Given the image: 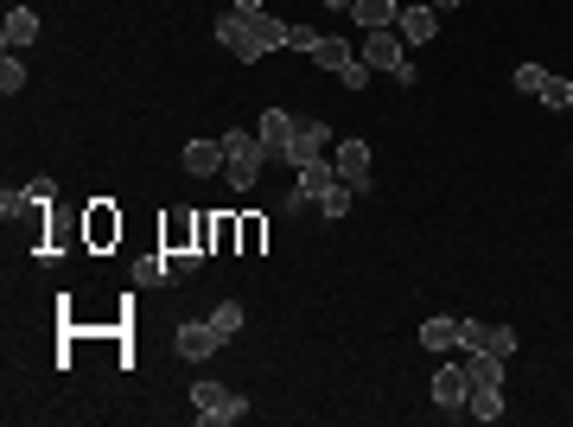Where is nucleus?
<instances>
[{
    "label": "nucleus",
    "instance_id": "f8f14e48",
    "mask_svg": "<svg viewBox=\"0 0 573 427\" xmlns=\"http://www.w3.org/2000/svg\"><path fill=\"white\" fill-rule=\"evenodd\" d=\"M32 39H39V13L26 7V0H13V13H7V26H0V45L7 51H26Z\"/></svg>",
    "mask_w": 573,
    "mask_h": 427
},
{
    "label": "nucleus",
    "instance_id": "2f4dec72",
    "mask_svg": "<svg viewBox=\"0 0 573 427\" xmlns=\"http://www.w3.org/2000/svg\"><path fill=\"white\" fill-rule=\"evenodd\" d=\"M26 7H32V0H26Z\"/></svg>",
    "mask_w": 573,
    "mask_h": 427
},
{
    "label": "nucleus",
    "instance_id": "0eeeda50",
    "mask_svg": "<svg viewBox=\"0 0 573 427\" xmlns=\"http://www.w3.org/2000/svg\"><path fill=\"white\" fill-rule=\"evenodd\" d=\"M465 396H472V377H465V364H440V370H433V402H440V408L465 415Z\"/></svg>",
    "mask_w": 573,
    "mask_h": 427
},
{
    "label": "nucleus",
    "instance_id": "ddd939ff",
    "mask_svg": "<svg viewBox=\"0 0 573 427\" xmlns=\"http://www.w3.org/2000/svg\"><path fill=\"white\" fill-rule=\"evenodd\" d=\"M421 351H459V319L453 313L421 319Z\"/></svg>",
    "mask_w": 573,
    "mask_h": 427
},
{
    "label": "nucleus",
    "instance_id": "1a4fd4ad",
    "mask_svg": "<svg viewBox=\"0 0 573 427\" xmlns=\"http://www.w3.org/2000/svg\"><path fill=\"white\" fill-rule=\"evenodd\" d=\"M293 128H300V115H287V109H262V122H255V134H262V147L274 153V160H287Z\"/></svg>",
    "mask_w": 573,
    "mask_h": 427
},
{
    "label": "nucleus",
    "instance_id": "4468645a",
    "mask_svg": "<svg viewBox=\"0 0 573 427\" xmlns=\"http://www.w3.org/2000/svg\"><path fill=\"white\" fill-rule=\"evenodd\" d=\"M465 415H472V421H503V383H472Z\"/></svg>",
    "mask_w": 573,
    "mask_h": 427
},
{
    "label": "nucleus",
    "instance_id": "f03ea898",
    "mask_svg": "<svg viewBox=\"0 0 573 427\" xmlns=\"http://www.w3.org/2000/svg\"><path fill=\"white\" fill-rule=\"evenodd\" d=\"M268 160H274V153L262 147V134H255V128H230V134H223V179H230V192H249V185L262 179Z\"/></svg>",
    "mask_w": 573,
    "mask_h": 427
},
{
    "label": "nucleus",
    "instance_id": "7ed1b4c3",
    "mask_svg": "<svg viewBox=\"0 0 573 427\" xmlns=\"http://www.w3.org/2000/svg\"><path fill=\"white\" fill-rule=\"evenodd\" d=\"M357 58L370 64V71L395 77V83H402V90H408L414 77H421V71H414V58H408V39H402V32H395V26H376V32H363V51H357Z\"/></svg>",
    "mask_w": 573,
    "mask_h": 427
},
{
    "label": "nucleus",
    "instance_id": "c756f323",
    "mask_svg": "<svg viewBox=\"0 0 573 427\" xmlns=\"http://www.w3.org/2000/svg\"><path fill=\"white\" fill-rule=\"evenodd\" d=\"M453 7H465V0H433V13H453Z\"/></svg>",
    "mask_w": 573,
    "mask_h": 427
},
{
    "label": "nucleus",
    "instance_id": "f257e3e1",
    "mask_svg": "<svg viewBox=\"0 0 573 427\" xmlns=\"http://www.w3.org/2000/svg\"><path fill=\"white\" fill-rule=\"evenodd\" d=\"M287 32H293V20H274V13H236V7L217 13V45L230 51V58H242V64H255V58H268V51H281Z\"/></svg>",
    "mask_w": 573,
    "mask_h": 427
},
{
    "label": "nucleus",
    "instance_id": "aec40b11",
    "mask_svg": "<svg viewBox=\"0 0 573 427\" xmlns=\"http://www.w3.org/2000/svg\"><path fill=\"white\" fill-rule=\"evenodd\" d=\"M351 198H357V192H351L344 179L325 185V192H319V217H332V224H338V217H351Z\"/></svg>",
    "mask_w": 573,
    "mask_h": 427
},
{
    "label": "nucleus",
    "instance_id": "bb28decb",
    "mask_svg": "<svg viewBox=\"0 0 573 427\" xmlns=\"http://www.w3.org/2000/svg\"><path fill=\"white\" fill-rule=\"evenodd\" d=\"M484 332H491V326H484V319H459V351L484 345Z\"/></svg>",
    "mask_w": 573,
    "mask_h": 427
},
{
    "label": "nucleus",
    "instance_id": "a878e982",
    "mask_svg": "<svg viewBox=\"0 0 573 427\" xmlns=\"http://www.w3.org/2000/svg\"><path fill=\"white\" fill-rule=\"evenodd\" d=\"M542 83H548V71H542V64H516V90H523V96H535Z\"/></svg>",
    "mask_w": 573,
    "mask_h": 427
},
{
    "label": "nucleus",
    "instance_id": "dca6fc26",
    "mask_svg": "<svg viewBox=\"0 0 573 427\" xmlns=\"http://www.w3.org/2000/svg\"><path fill=\"white\" fill-rule=\"evenodd\" d=\"M172 281H185V275L166 255H141V262H134V287H172Z\"/></svg>",
    "mask_w": 573,
    "mask_h": 427
},
{
    "label": "nucleus",
    "instance_id": "a211bd4d",
    "mask_svg": "<svg viewBox=\"0 0 573 427\" xmlns=\"http://www.w3.org/2000/svg\"><path fill=\"white\" fill-rule=\"evenodd\" d=\"M395 13H402V0H357L351 20H357L363 32H376V26H395Z\"/></svg>",
    "mask_w": 573,
    "mask_h": 427
},
{
    "label": "nucleus",
    "instance_id": "f3484780",
    "mask_svg": "<svg viewBox=\"0 0 573 427\" xmlns=\"http://www.w3.org/2000/svg\"><path fill=\"white\" fill-rule=\"evenodd\" d=\"M459 364H465V377H472V383H503V357L484 351V345H472V351L459 357Z\"/></svg>",
    "mask_w": 573,
    "mask_h": 427
},
{
    "label": "nucleus",
    "instance_id": "cd10ccee",
    "mask_svg": "<svg viewBox=\"0 0 573 427\" xmlns=\"http://www.w3.org/2000/svg\"><path fill=\"white\" fill-rule=\"evenodd\" d=\"M287 45H293V51H312V45H319V32H312V26H293Z\"/></svg>",
    "mask_w": 573,
    "mask_h": 427
},
{
    "label": "nucleus",
    "instance_id": "9b49d317",
    "mask_svg": "<svg viewBox=\"0 0 573 427\" xmlns=\"http://www.w3.org/2000/svg\"><path fill=\"white\" fill-rule=\"evenodd\" d=\"M179 166H185L191 179H211V173H223V141H204V134H198V141H185Z\"/></svg>",
    "mask_w": 573,
    "mask_h": 427
},
{
    "label": "nucleus",
    "instance_id": "423d86ee",
    "mask_svg": "<svg viewBox=\"0 0 573 427\" xmlns=\"http://www.w3.org/2000/svg\"><path fill=\"white\" fill-rule=\"evenodd\" d=\"M332 166L351 192H370V141H338L332 147Z\"/></svg>",
    "mask_w": 573,
    "mask_h": 427
},
{
    "label": "nucleus",
    "instance_id": "412c9836",
    "mask_svg": "<svg viewBox=\"0 0 573 427\" xmlns=\"http://www.w3.org/2000/svg\"><path fill=\"white\" fill-rule=\"evenodd\" d=\"M535 102H542V109H573V83L548 71V83H542V90H535Z\"/></svg>",
    "mask_w": 573,
    "mask_h": 427
},
{
    "label": "nucleus",
    "instance_id": "4be33fe9",
    "mask_svg": "<svg viewBox=\"0 0 573 427\" xmlns=\"http://www.w3.org/2000/svg\"><path fill=\"white\" fill-rule=\"evenodd\" d=\"M211 326H217L223 338H236V332H242V306H236V300H217V313H211Z\"/></svg>",
    "mask_w": 573,
    "mask_h": 427
},
{
    "label": "nucleus",
    "instance_id": "c85d7f7f",
    "mask_svg": "<svg viewBox=\"0 0 573 427\" xmlns=\"http://www.w3.org/2000/svg\"><path fill=\"white\" fill-rule=\"evenodd\" d=\"M230 7H236V13H268L262 0H230Z\"/></svg>",
    "mask_w": 573,
    "mask_h": 427
},
{
    "label": "nucleus",
    "instance_id": "6e6552de",
    "mask_svg": "<svg viewBox=\"0 0 573 427\" xmlns=\"http://www.w3.org/2000/svg\"><path fill=\"white\" fill-rule=\"evenodd\" d=\"M325 147H332V128H325V122H300V128H293V147H287V166L325 160Z\"/></svg>",
    "mask_w": 573,
    "mask_h": 427
},
{
    "label": "nucleus",
    "instance_id": "39448f33",
    "mask_svg": "<svg viewBox=\"0 0 573 427\" xmlns=\"http://www.w3.org/2000/svg\"><path fill=\"white\" fill-rule=\"evenodd\" d=\"M395 32L408 39V51L433 45V32H440V13H433V0H402V13H395Z\"/></svg>",
    "mask_w": 573,
    "mask_h": 427
},
{
    "label": "nucleus",
    "instance_id": "b1692460",
    "mask_svg": "<svg viewBox=\"0 0 573 427\" xmlns=\"http://www.w3.org/2000/svg\"><path fill=\"white\" fill-rule=\"evenodd\" d=\"M0 90H7V96H20V90H26V64L13 58V51H7V64H0Z\"/></svg>",
    "mask_w": 573,
    "mask_h": 427
},
{
    "label": "nucleus",
    "instance_id": "6ab92c4d",
    "mask_svg": "<svg viewBox=\"0 0 573 427\" xmlns=\"http://www.w3.org/2000/svg\"><path fill=\"white\" fill-rule=\"evenodd\" d=\"M325 185H338V166H332V153H325V160H312V166H300V192L319 204V192Z\"/></svg>",
    "mask_w": 573,
    "mask_h": 427
},
{
    "label": "nucleus",
    "instance_id": "393cba45",
    "mask_svg": "<svg viewBox=\"0 0 573 427\" xmlns=\"http://www.w3.org/2000/svg\"><path fill=\"white\" fill-rule=\"evenodd\" d=\"M484 351L510 357V351H516V326H491V332H484Z\"/></svg>",
    "mask_w": 573,
    "mask_h": 427
},
{
    "label": "nucleus",
    "instance_id": "2eb2a0df",
    "mask_svg": "<svg viewBox=\"0 0 573 427\" xmlns=\"http://www.w3.org/2000/svg\"><path fill=\"white\" fill-rule=\"evenodd\" d=\"M306 58L319 64V71H332V77H344V71H351V64H357V51L344 45V39H319V45L306 51Z\"/></svg>",
    "mask_w": 573,
    "mask_h": 427
},
{
    "label": "nucleus",
    "instance_id": "473e14b6",
    "mask_svg": "<svg viewBox=\"0 0 573 427\" xmlns=\"http://www.w3.org/2000/svg\"><path fill=\"white\" fill-rule=\"evenodd\" d=\"M567 153H573V147H567Z\"/></svg>",
    "mask_w": 573,
    "mask_h": 427
},
{
    "label": "nucleus",
    "instance_id": "20e7f679",
    "mask_svg": "<svg viewBox=\"0 0 573 427\" xmlns=\"http://www.w3.org/2000/svg\"><path fill=\"white\" fill-rule=\"evenodd\" d=\"M191 408H198V427H236L249 415V396H236L223 383H191Z\"/></svg>",
    "mask_w": 573,
    "mask_h": 427
},
{
    "label": "nucleus",
    "instance_id": "7c9ffc66",
    "mask_svg": "<svg viewBox=\"0 0 573 427\" xmlns=\"http://www.w3.org/2000/svg\"><path fill=\"white\" fill-rule=\"evenodd\" d=\"M325 7H338V13H351V7H357V0H325Z\"/></svg>",
    "mask_w": 573,
    "mask_h": 427
},
{
    "label": "nucleus",
    "instance_id": "9d476101",
    "mask_svg": "<svg viewBox=\"0 0 573 427\" xmlns=\"http://www.w3.org/2000/svg\"><path fill=\"white\" fill-rule=\"evenodd\" d=\"M230 338H223L211 319H191V326H179V357H217Z\"/></svg>",
    "mask_w": 573,
    "mask_h": 427
},
{
    "label": "nucleus",
    "instance_id": "5701e85b",
    "mask_svg": "<svg viewBox=\"0 0 573 427\" xmlns=\"http://www.w3.org/2000/svg\"><path fill=\"white\" fill-rule=\"evenodd\" d=\"M51 198H58V179H45V173L20 185V204H51Z\"/></svg>",
    "mask_w": 573,
    "mask_h": 427
}]
</instances>
